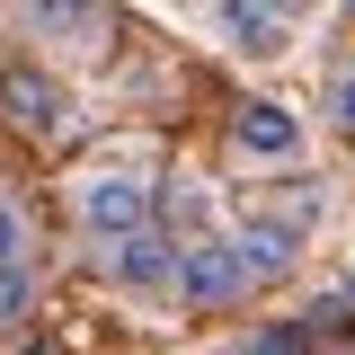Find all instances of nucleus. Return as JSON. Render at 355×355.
Returning a JSON list of instances; mask_svg holds the SVG:
<instances>
[{
	"mask_svg": "<svg viewBox=\"0 0 355 355\" xmlns=\"http://www.w3.org/2000/svg\"><path fill=\"white\" fill-rule=\"evenodd\" d=\"M27 36L53 44V53H98L107 27H116V0H18Z\"/></svg>",
	"mask_w": 355,
	"mask_h": 355,
	"instance_id": "nucleus-2",
	"label": "nucleus"
},
{
	"mask_svg": "<svg viewBox=\"0 0 355 355\" xmlns=\"http://www.w3.org/2000/svg\"><path fill=\"white\" fill-rule=\"evenodd\" d=\"M36 311V275H27V258H9L0 266V320H27Z\"/></svg>",
	"mask_w": 355,
	"mask_h": 355,
	"instance_id": "nucleus-10",
	"label": "nucleus"
},
{
	"mask_svg": "<svg viewBox=\"0 0 355 355\" xmlns=\"http://www.w3.org/2000/svg\"><path fill=\"white\" fill-rule=\"evenodd\" d=\"M231 151H249V160H293V151H302V125H293L275 98H249V107L231 116Z\"/></svg>",
	"mask_w": 355,
	"mask_h": 355,
	"instance_id": "nucleus-7",
	"label": "nucleus"
},
{
	"mask_svg": "<svg viewBox=\"0 0 355 355\" xmlns=\"http://www.w3.org/2000/svg\"><path fill=\"white\" fill-rule=\"evenodd\" d=\"M258 275H249V258H240V240H214V231H196L187 249H178V302L187 311H222V302H240Z\"/></svg>",
	"mask_w": 355,
	"mask_h": 355,
	"instance_id": "nucleus-1",
	"label": "nucleus"
},
{
	"mask_svg": "<svg viewBox=\"0 0 355 355\" xmlns=\"http://www.w3.org/2000/svg\"><path fill=\"white\" fill-rule=\"evenodd\" d=\"M80 222L98 231V240L142 231V222H151V187H142L133 169H89V178H80Z\"/></svg>",
	"mask_w": 355,
	"mask_h": 355,
	"instance_id": "nucleus-3",
	"label": "nucleus"
},
{
	"mask_svg": "<svg viewBox=\"0 0 355 355\" xmlns=\"http://www.w3.org/2000/svg\"><path fill=\"white\" fill-rule=\"evenodd\" d=\"M338 116H347V125H355V71H347V80H338Z\"/></svg>",
	"mask_w": 355,
	"mask_h": 355,
	"instance_id": "nucleus-12",
	"label": "nucleus"
},
{
	"mask_svg": "<svg viewBox=\"0 0 355 355\" xmlns=\"http://www.w3.org/2000/svg\"><path fill=\"white\" fill-rule=\"evenodd\" d=\"M0 107H9V125L18 133H62V89L44 80V71H27V62H9V71H0Z\"/></svg>",
	"mask_w": 355,
	"mask_h": 355,
	"instance_id": "nucleus-6",
	"label": "nucleus"
},
{
	"mask_svg": "<svg viewBox=\"0 0 355 355\" xmlns=\"http://www.w3.org/2000/svg\"><path fill=\"white\" fill-rule=\"evenodd\" d=\"M214 27L231 53H249V62H266V53H284L293 44V27H284V9L275 0H214Z\"/></svg>",
	"mask_w": 355,
	"mask_h": 355,
	"instance_id": "nucleus-5",
	"label": "nucleus"
},
{
	"mask_svg": "<svg viewBox=\"0 0 355 355\" xmlns=\"http://www.w3.org/2000/svg\"><path fill=\"white\" fill-rule=\"evenodd\" d=\"M240 258H249V275H293V258H302V222H293V214H249Z\"/></svg>",
	"mask_w": 355,
	"mask_h": 355,
	"instance_id": "nucleus-8",
	"label": "nucleus"
},
{
	"mask_svg": "<svg viewBox=\"0 0 355 355\" xmlns=\"http://www.w3.org/2000/svg\"><path fill=\"white\" fill-rule=\"evenodd\" d=\"M98 266L116 275V284H133V293H151V284H178V249L142 222V231H116L107 249H98Z\"/></svg>",
	"mask_w": 355,
	"mask_h": 355,
	"instance_id": "nucleus-4",
	"label": "nucleus"
},
{
	"mask_svg": "<svg viewBox=\"0 0 355 355\" xmlns=\"http://www.w3.org/2000/svg\"><path fill=\"white\" fill-rule=\"evenodd\" d=\"M27 240H36V231H27V214L0 196V266H9V258H27Z\"/></svg>",
	"mask_w": 355,
	"mask_h": 355,
	"instance_id": "nucleus-11",
	"label": "nucleus"
},
{
	"mask_svg": "<svg viewBox=\"0 0 355 355\" xmlns=\"http://www.w3.org/2000/svg\"><path fill=\"white\" fill-rule=\"evenodd\" d=\"M240 355H320V347H311V329H302V320H275V329H258Z\"/></svg>",
	"mask_w": 355,
	"mask_h": 355,
	"instance_id": "nucleus-9",
	"label": "nucleus"
}]
</instances>
